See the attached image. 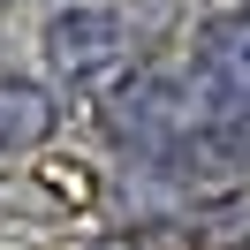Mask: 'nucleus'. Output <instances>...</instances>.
Listing matches in <instances>:
<instances>
[{"label":"nucleus","instance_id":"1","mask_svg":"<svg viewBox=\"0 0 250 250\" xmlns=\"http://www.w3.org/2000/svg\"><path fill=\"white\" fill-rule=\"evenodd\" d=\"M38 46H46V68L61 83H114L129 53V23H122V8L83 0V8H53Z\"/></svg>","mask_w":250,"mask_h":250},{"label":"nucleus","instance_id":"2","mask_svg":"<svg viewBox=\"0 0 250 250\" xmlns=\"http://www.w3.org/2000/svg\"><path fill=\"white\" fill-rule=\"evenodd\" d=\"M189 68L220 91V106H243V114H250V8H228V16L205 23Z\"/></svg>","mask_w":250,"mask_h":250},{"label":"nucleus","instance_id":"3","mask_svg":"<svg viewBox=\"0 0 250 250\" xmlns=\"http://www.w3.org/2000/svg\"><path fill=\"white\" fill-rule=\"evenodd\" d=\"M53 122H61V106H53V91L38 76H0V159L46 144Z\"/></svg>","mask_w":250,"mask_h":250},{"label":"nucleus","instance_id":"4","mask_svg":"<svg viewBox=\"0 0 250 250\" xmlns=\"http://www.w3.org/2000/svg\"><path fill=\"white\" fill-rule=\"evenodd\" d=\"M220 250H250V205L235 212V228H228V243H220Z\"/></svg>","mask_w":250,"mask_h":250}]
</instances>
